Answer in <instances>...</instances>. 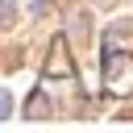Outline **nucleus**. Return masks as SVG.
<instances>
[{
	"label": "nucleus",
	"mask_w": 133,
	"mask_h": 133,
	"mask_svg": "<svg viewBox=\"0 0 133 133\" xmlns=\"http://www.w3.org/2000/svg\"><path fill=\"white\" fill-rule=\"evenodd\" d=\"M100 79L108 96H133V54L121 46L100 50Z\"/></svg>",
	"instance_id": "1"
},
{
	"label": "nucleus",
	"mask_w": 133,
	"mask_h": 133,
	"mask_svg": "<svg viewBox=\"0 0 133 133\" xmlns=\"http://www.w3.org/2000/svg\"><path fill=\"white\" fill-rule=\"evenodd\" d=\"M42 83H75V62L66 50V37L58 33L46 50V66H42Z\"/></svg>",
	"instance_id": "2"
},
{
	"label": "nucleus",
	"mask_w": 133,
	"mask_h": 133,
	"mask_svg": "<svg viewBox=\"0 0 133 133\" xmlns=\"http://www.w3.org/2000/svg\"><path fill=\"white\" fill-rule=\"evenodd\" d=\"M25 116H29V121H46V116H54V104H50L46 87L29 91V100H25Z\"/></svg>",
	"instance_id": "3"
},
{
	"label": "nucleus",
	"mask_w": 133,
	"mask_h": 133,
	"mask_svg": "<svg viewBox=\"0 0 133 133\" xmlns=\"http://www.w3.org/2000/svg\"><path fill=\"white\" fill-rule=\"evenodd\" d=\"M17 21V0H0V29H12Z\"/></svg>",
	"instance_id": "4"
},
{
	"label": "nucleus",
	"mask_w": 133,
	"mask_h": 133,
	"mask_svg": "<svg viewBox=\"0 0 133 133\" xmlns=\"http://www.w3.org/2000/svg\"><path fill=\"white\" fill-rule=\"evenodd\" d=\"M54 12V4L50 0H37V4H29V17H50Z\"/></svg>",
	"instance_id": "5"
},
{
	"label": "nucleus",
	"mask_w": 133,
	"mask_h": 133,
	"mask_svg": "<svg viewBox=\"0 0 133 133\" xmlns=\"http://www.w3.org/2000/svg\"><path fill=\"white\" fill-rule=\"evenodd\" d=\"M8 112H12V96H8V91H0V121H4Z\"/></svg>",
	"instance_id": "6"
},
{
	"label": "nucleus",
	"mask_w": 133,
	"mask_h": 133,
	"mask_svg": "<svg viewBox=\"0 0 133 133\" xmlns=\"http://www.w3.org/2000/svg\"><path fill=\"white\" fill-rule=\"evenodd\" d=\"M100 4H112V0H100Z\"/></svg>",
	"instance_id": "7"
}]
</instances>
